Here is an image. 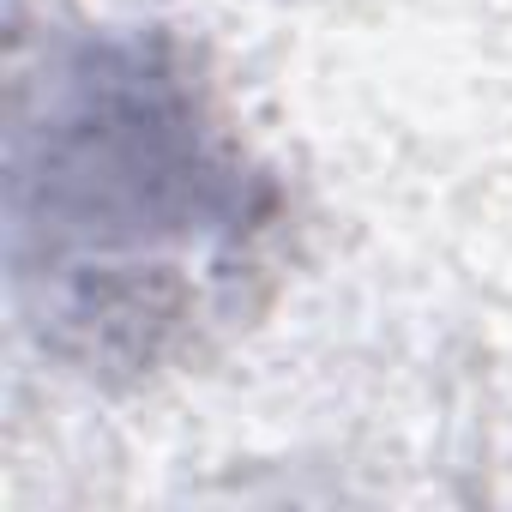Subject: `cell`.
Wrapping results in <instances>:
<instances>
[{
    "label": "cell",
    "instance_id": "obj_1",
    "mask_svg": "<svg viewBox=\"0 0 512 512\" xmlns=\"http://www.w3.org/2000/svg\"><path fill=\"white\" fill-rule=\"evenodd\" d=\"M19 278L61 350L145 368L217 320L266 229V187L187 73L109 43L61 67L13 157Z\"/></svg>",
    "mask_w": 512,
    "mask_h": 512
}]
</instances>
